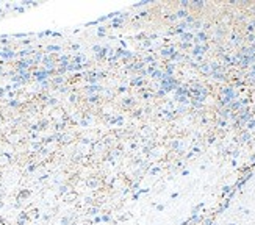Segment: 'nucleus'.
<instances>
[{"mask_svg":"<svg viewBox=\"0 0 255 225\" xmlns=\"http://www.w3.org/2000/svg\"><path fill=\"white\" fill-rule=\"evenodd\" d=\"M83 91H85L88 95H96V94H99V92L103 91V86H100V84H86V86L83 88Z\"/></svg>","mask_w":255,"mask_h":225,"instance_id":"obj_1","label":"nucleus"},{"mask_svg":"<svg viewBox=\"0 0 255 225\" xmlns=\"http://www.w3.org/2000/svg\"><path fill=\"white\" fill-rule=\"evenodd\" d=\"M127 19V14L125 13H121L117 17H114V19H111V23H110V28H121V25H122V22Z\"/></svg>","mask_w":255,"mask_h":225,"instance_id":"obj_2","label":"nucleus"},{"mask_svg":"<svg viewBox=\"0 0 255 225\" xmlns=\"http://www.w3.org/2000/svg\"><path fill=\"white\" fill-rule=\"evenodd\" d=\"M9 163H11V156L8 153H0V166L3 167V166H8Z\"/></svg>","mask_w":255,"mask_h":225,"instance_id":"obj_3","label":"nucleus"},{"mask_svg":"<svg viewBox=\"0 0 255 225\" xmlns=\"http://www.w3.org/2000/svg\"><path fill=\"white\" fill-rule=\"evenodd\" d=\"M72 139H74V135H70V133H61L60 142H61V144H69Z\"/></svg>","mask_w":255,"mask_h":225,"instance_id":"obj_4","label":"nucleus"},{"mask_svg":"<svg viewBox=\"0 0 255 225\" xmlns=\"http://www.w3.org/2000/svg\"><path fill=\"white\" fill-rule=\"evenodd\" d=\"M88 102H89L91 105H97V103L100 102V95H99V94H96V95H88Z\"/></svg>","mask_w":255,"mask_h":225,"instance_id":"obj_5","label":"nucleus"},{"mask_svg":"<svg viewBox=\"0 0 255 225\" xmlns=\"http://www.w3.org/2000/svg\"><path fill=\"white\" fill-rule=\"evenodd\" d=\"M106 30H108V27H105V25H100V27L97 28V36H99V38H103V36L106 34Z\"/></svg>","mask_w":255,"mask_h":225,"instance_id":"obj_6","label":"nucleus"},{"mask_svg":"<svg viewBox=\"0 0 255 225\" xmlns=\"http://www.w3.org/2000/svg\"><path fill=\"white\" fill-rule=\"evenodd\" d=\"M143 84V77H135L130 80V86H139Z\"/></svg>","mask_w":255,"mask_h":225,"instance_id":"obj_7","label":"nucleus"},{"mask_svg":"<svg viewBox=\"0 0 255 225\" xmlns=\"http://www.w3.org/2000/svg\"><path fill=\"white\" fill-rule=\"evenodd\" d=\"M53 84L55 86H60V84H63L64 83V77H61V75H56V77H53Z\"/></svg>","mask_w":255,"mask_h":225,"instance_id":"obj_8","label":"nucleus"},{"mask_svg":"<svg viewBox=\"0 0 255 225\" xmlns=\"http://www.w3.org/2000/svg\"><path fill=\"white\" fill-rule=\"evenodd\" d=\"M133 105V100L132 99H124V100H121V106L125 110V108H128V106H132Z\"/></svg>","mask_w":255,"mask_h":225,"instance_id":"obj_9","label":"nucleus"},{"mask_svg":"<svg viewBox=\"0 0 255 225\" xmlns=\"http://www.w3.org/2000/svg\"><path fill=\"white\" fill-rule=\"evenodd\" d=\"M45 52H55V53H58V52H61V47L60 45H47L45 47Z\"/></svg>","mask_w":255,"mask_h":225,"instance_id":"obj_10","label":"nucleus"},{"mask_svg":"<svg viewBox=\"0 0 255 225\" xmlns=\"http://www.w3.org/2000/svg\"><path fill=\"white\" fill-rule=\"evenodd\" d=\"M150 2H153V0H141V2H138V3H135V5H133V8H141V6H146V5H149Z\"/></svg>","mask_w":255,"mask_h":225,"instance_id":"obj_11","label":"nucleus"},{"mask_svg":"<svg viewBox=\"0 0 255 225\" xmlns=\"http://www.w3.org/2000/svg\"><path fill=\"white\" fill-rule=\"evenodd\" d=\"M117 61H119V59H117L116 56H110V58H106V63H108V64H111V66H116V64H117Z\"/></svg>","mask_w":255,"mask_h":225,"instance_id":"obj_12","label":"nucleus"},{"mask_svg":"<svg viewBox=\"0 0 255 225\" xmlns=\"http://www.w3.org/2000/svg\"><path fill=\"white\" fill-rule=\"evenodd\" d=\"M152 77L161 80V78H163V72H161V70H153V72H152Z\"/></svg>","mask_w":255,"mask_h":225,"instance_id":"obj_13","label":"nucleus"},{"mask_svg":"<svg viewBox=\"0 0 255 225\" xmlns=\"http://www.w3.org/2000/svg\"><path fill=\"white\" fill-rule=\"evenodd\" d=\"M122 124H124V117H122L121 114H117V116H116V125H117V127H122Z\"/></svg>","mask_w":255,"mask_h":225,"instance_id":"obj_14","label":"nucleus"},{"mask_svg":"<svg viewBox=\"0 0 255 225\" xmlns=\"http://www.w3.org/2000/svg\"><path fill=\"white\" fill-rule=\"evenodd\" d=\"M100 50H102V45H99V44H96V45H92V52H94V55H97V53H100Z\"/></svg>","mask_w":255,"mask_h":225,"instance_id":"obj_15","label":"nucleus"},{"mask_svg":"<svg viewBox=\"0 0 255 225\" xmlns=\"http://www.w3.org/2000/svg\"><path fill=\"white\" fill-rule=\"evenodd\" d=\"M77 100H78V95H77V94H70V95H69V102H70V103H75Z\"/></svg>","mask_w":255,"mask_h":225,"instance_id":"obj_16","label":"nucleus"},{"mask_svg":"<svg viewBox=\"0 0 255 225\" xmlns=\"http://www.w3.org/2000/svg\"><path fill=\"white\" fill-rule=\"evenodd\" d=\"M30 196V191H22L20 194H19V200H22L23 197H28Z\"/></svg>","mask_w":255,"mask_h":225,"instance_id":"obj_17","label":"nucleus"},{"mask_svg":"<svg viewBox=\"0 0 255 225\" xmlns=\"http://www.w3.org/2000/svg\"><path fill=\"white\" fill-rule=\"evenodd\" d=\"M96 20H97V23H100V22H105V20H108V19H106V14H105V16H100V17L96 19Z\"/></svg>","mask_w":255,"mask_h":225,"instance_id":"obj_18","label":"nucleus"},{"mask_svg":"<svg viewBox=\"0 0 255 225\" xmlns=\"http://www.w3.org/2000/svg\"><path fill=\"white\" fill-rule=\"evenodd\" d=\"M117 91H119V92H125V91H127V86H125V84H119Z\"/></svg>","mask_w":255,"mask_h":225,"instance_id":"obj_19","label":"nucleus"},{"mask_svg":"<svg viewBox=\"0 0 255 225\" xmlns=\"http://www.w3.org/2000/svg\"><path fill=\"white\" fill-rule=\"evenodd\" d=\"M56 102H58V100H56V99H50V100H49V102H47V103H49V105H52V106H56V105H58V103H56Z\"/></svg>","mask_w":255,"mask_h":225,"instance_id":"obj_20","label":"nucleus"},{"mask_svg":"<svg viewBox=\"0 0 255 225\" xmlns=\"http://www.w3.org/2000/svg\"><path fill=\"white\" fill-rule=\"evenodd\" d=\"M119 44H121V48H127V42L124 39H119Z\"/></svg>","mask_w":255,"mask_h":225,"instance_id":"obj_21","label":"nucleus"},{"mask_svg":"<svg viewBox=\"0 0 255 225\" xmlns=\"http://www.w3.org/2000/svg\"><path fill=\"white\" fill-rule=\"evenodd\" d=\"M177 17H186V11H179L177 13Z\"/></svg>","mask_w":255,"mask_h":225,"instance_id":"obj_22","label":"nucleus"},{"mask_svg":"<svg viewBox=\"0 0 255 225\" xmlns=\"http://www.w3.org/2000/svg\"><path fill=\"white\" fill-rule=\"evenodd\" d=\"M9 106H19V100H11L9 102Z\"/></svg>","mask_w":255,"mask_h":225,"instance_id":"obj_23","label":"nucleus"},{"mask_svg":"<svg viewBox=\"0 0 255 225\" xmlns=\"http://www.w3.org/2000/svg\"><path fill=\"white\" fill-rule=\"evenodd\" d=\"M70 48H72V50H80V44H72Z\"/></svg>","mask_w":255,"mask_h":225,"instance_id":"obj_24","label":"nucleus"},{"mask_svg":"<svg viewBox=\"0 0 255 225\" xmlns=\"http://www.w3.org/2000/svg\"><path fill=\"white\" fill-rule=\"evenodd\" d=\"M75 197H77L75 194H69V196H66V200H74Z\"/></svg>","mask_w":255,"mask_h":225,"instance_id":"obj_25","label":"nucleus"},{"mask_svg":"<svg viewBox=\"0 0 255 225\" xmlns=\"http://www.w3.org/2000/svg\"><path fill=\"white\" fill-rule=\"evenodd\" d=\"M58 89H60V92H63V94H64V92H67V88H66V86H60Z\"/></svg>","mask_w":255,"mask_h":225,"instance_id":"obj_26","label":"nucleus"},{"mask_svg":"<svg viewBox=\"0 0 255 225\" xmlns=\"http://www.w3.org/2000/svg\"><path fill=\"white\" fill-rule=\"evenodd\" d=\"M60 192H61V194L67 192V186H61V188H60Z\"/></svg>","mask_w":255,"mask_h":225,"instance_id":"obj_27","label":"nucleus"},{"mask_svg":"<svg viewBox=\"0 0 255 225\" xmlns=\"http://www.w3.org/2000/svg\"><path fill=\"white\" fill-rule=\"evenodd\" d=\"M61 224H63V225H69V217H64V219L61 221Z\"/></svg>","mask_w":255,"mask_h":225,"instance_id":"obj_28","label":"nucleus"},{"mask_svg":"<svg viewBox=\"0 0 255 225\" xmlns=\"http://www.w3.org/2000/svg\"><path fill=\"white\" fill-rule=\"evenodd\" d=\"M146 16H147V11H141L138 17H146ZM138 17H136V19H138Z\"/></svg>","mask_w":255,"mask_h":225,"instance_id":"obj_29","label":"nucleus"},{"mask_svg":"<svg viewBox=\"0 0 255 225\" xmlns=\"http://www.w3.org/2000/svg\"><path fill=\"white\" fill-rule=\"evenodd\" d=\"M182 39H185V41H188V39H191V34H186V33H185V34L182 36Z\"/></svg>","mask_w":255,"mask_h":225,"instance_id":"obj_30","label":"nucleus"},{"mask_svg":"<svg viewBox=\"0 0 255 225\" xmlns=\"http://www.w3.org/2000/svg\"><path fill=\"white\" fill-rule=\"evenodd\" d=\"M143 45H144V47H149V45H150V41H149V39H147V41H144V42H143Z\"/></svg>","mask_w":255,"mask_h":225,"instance_id":"obj_31","label":"nucleus"},{"mask_svg":"<svg viewBox=\"0 0 255 225\" xmlns=\"http://www.w3.org/2000/svg\"><path fill=\"white\" fill-rule=\"evenodd\" d=\"M186 22H188V23L193 22V16H188V17H186Z\"/></svg>","mask_w":255,"mask_h":225,"instance_id":"obj_32","label":"nucleus"},{"mask_svg":"<svg viewBox=\"0 0 255 225\" xmlns=\"http://www.w3.org/2000/svg\"><path fill=\"white\" fill-rule=\"evenodd\" d=\"M180 5H182V6H188V5H189V3H188V2H185V0H183V2H182V3H180Z\"/></svg>","mask_w":255,"mask_h":225,"instance_id":"obj_33","label":"nucleus"},{"mask_svg":"<svg viewBox=\"0 0 255 225\" xmlns=\"http://www.w3.org/2000/svg\"><path fill=\"white\" fill-rule=\"evenodd\" d=\"M102 219H103V221H110V219H111V216H103Z\"/></svg>","mask_w":255,"mask_h":225,"instance_id":"obj_34","label":"nucleus"},{"mask_svg":"<svg viewBox=\"0 0 255 225\" xmlns=\"http://www.w3.org/2000/svg\"><path fill=\"white\" fill-rule=\"evenodd\" d=\"M2 206H3V203H2V202H0V208H2Z\"/></svg>","mask_w":255,"mask_h":225,"instance_id":"obj_35","label":"nucleus"},{"mask_svg":"<svg viewBox=\"0 0 255 225\" xmlns=\"http://www.w3.org/2000/svg\"><path fill=\"white\" fill-rule=\"evenodd\" d=\"M74 225H75V224H74Z\"/></svg>","mask_w":255,"mask_h":225,"instance_id":"obj_36","label":"nucleus"}]
</instances>
